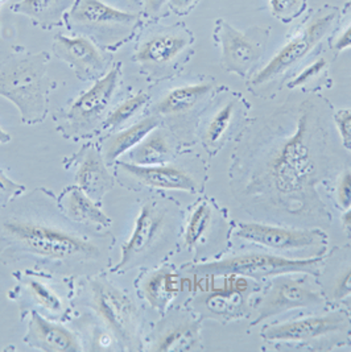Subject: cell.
Listing matches in <instances>:
<instances>
[{
  "label": "cell",
  "instance_id": "cell-4",
  "mask_svg": "<svg viewBox=\"0 0 351 352\" xmlns=\"http://www.w3.org/2000/svg\"><path fill=\"white\" fill-rule=\"evenodd\" d=\"M322 257L287 258L264 254H243L220 261L198 264L189 268V272L204 276H243L250 278H266L289 273H309L319 276Z\"/></svg>",
  "mask_w": 351,
  "mask_h": 352
},
{
  "label": "cell",
  "instance_id": "cell-14",
  "mask_svg": "<svg viewBox=\"0 0 351 352\" xmlns=\"http://www.w3.org/2000/svg\"><path fill=\"white\" fill-rule=\"evenodd\" d=\"M53 52L80 80H94L105 73V57L86 37H66L58 34L53 43Z\"/></svg>",
  "mask_w": 351,
  "mask_h": 352
},
{
  "label": "cell",
  "instance_id": "cell-34",
  "mask_svg": "<svg viewBox=\"0 0 351 352\" xmlns=\"http://www.w3.org/2000/svg\"><path fill=\"white\" fill-rule=\"evenodd\" d=\"M335 124L343 145L351 151V109H342L334 115Z\"/></svg>",
  "mask_w": 351,
  "mask_h": 352
},
{
  "label": "cell",
  "instance_id": "cell-25",
  "mask_svg": "<svg viewBox=\"0 0 351 352\" xmlns=\"http://www.w3.org/2000/svg\"><path fill=\"white\" fill-rule=\"evenodd\" d=\"M198 340V324L178 322L164 329L152 346V351H189Z\"/></svg>",
  "mask_w": 351,
  "mask_h": 352
},
{
  "label": "cell",
  "instance_id": "cell-3",
  "mask_svg": "<svg viewBox=\"0 0 351 352\" xmlns=\"http://www.w3.org/2000/svg\"><path fill=\"white\" fill-rule=\"evenodd\" d=\"M90 305L105 327L128 351L139 347L140 314L132 297L103 277L89 283Z\"/></svg>",
  "mask_w": 351,
  "mask_h": 352
},
{
  "label": "cell",
  "instance_id": "cell-16",
  "mask_svg": "<svg viewBox=\"0 0 351 352\" xmlns=\"http://www.w3.org/2000/svg\"><path fill=\"white\" fill-rule=\"evenodd\" d=\"M76 157V185L96 204L100 202L115 185V177L107 170L103 155H100L96 146L86 145Z\"/></svg>",
  "mask_w": 351,
  "mask_h": 352
},
{
  "label": "cell",
  "instance_id": "cell-12",
  "mask_svg": "<svg viewBox=\"0 0 351 352\" xmlns=\"http://www.w3.org/2000/svg\"><path fill=\"white\" fill-rule=\"evenodd\" d=\"M189 31L175 27L148 36L136 49L134 61L148 70H156L173 64L192 44Z\"/></svg>",
  "mask_w": 351,
  "mask_h": 352
},
{
  "label": "cell",
  "instance_id": "cell-31",
  "mask_svg": "<svg viewBox=\"0 0 351 352\" xmlns=\"http://www.w3.org/2000/svg\"><path fill=\"white\" fill-rule=\"evenodd\" d=\"M332 38V47L337 52H342L351 48V0L346 3L339 17L338 30H334Z\"/></svg>",
  "mask_w": 351,
  "mask_h": 352
},
{
  "label": "cell",
  "instance_id": "cell-37",
  "mask_svg": "<svg viewBox=\"0 0 351 352\" xmlns=\"http://www.w3.org/2000/svg\"><path fill=\"white\" fill-rule=\"evenodd\" d=\"M145 12L149 16H158L169 0H143Z\"/></svg>",
  "mask_w": 351,
  "mask_h": 352
},
{
  "label": "cell",
  "instance_id": "cell-6",
  "mask_svg": "<svg viewBox=\"0 0 351 352\" xmlns=\"http://www.w3.org/2000/svg\"><path fill=\"white\" fill-rule=\"evenodd\" d=\"M168 227V210L159 201H145L136 218L134 231L120 252L112 272H127L140 265L164 236Z\"/></svg>",
  "mask_w": 351,
  "mask_h": 352
},
{
  "label": "cell",
  "instance_id": "cell-5",
  "mask_svg": "<svg viewBox=\"0 0 351 352\" xmlns=\"http://www.w3.org/2000/svg\"><path fill=\"white\" fill-rule=\"evenodd\" d=\"M338 10L334 7H325L306 23L300 32L292 37L287 44L277 52V54L266 65L255 77L254 85H263L281 76L288 69L300 63L304 57L315 48L325 37L337 21Z\"/></svg>",
  "mask_w": 351,
  "mask_h": 352
},
{
  "label": "cell",
  "instance_id": "cell-40",
  "mask_svg": "<svg viewBox=\"0 0 351 352\" xmlns=\"http://www.w3.org/2000/svg\"><path fill=\"white\" fill-rule=\"evenodd\" d=\"M142 1H143V0H127V3L129 4V6H132V7H136V8H138V7L142 4Z\"/></svg>",
  "mask_w": 351,
  "mask_h": 352
},
{
  "label": "cell",
  "instance_id": "cell-21",
  "mask_svg": "<svg viewBox=\"0 0 351 352\" xmlns=\"http://www.w3.org/2000/svg\"><path fill=\"white\" fill-rule=\"evenodd\" d=\"M158 126L159 119L156 116H148L132 124L129 129L112 135L103 145V159L106 164L112 165L120 156L139 144L149 132L158 129Z\"/></svg>",
  "mask_w": 351,
  "mask_h": 352
},
{
  "label": "cell",
  "instance_id": "cell-10",
  "mask_svg": "<svg viewBox=\"0 0 351 352\" xmlns=\"http://www.w3.org/2000/svg\"><path fill=\"white\" fill-rule=\"evenodd\" d=\"M350 330V317L343 311H334L325 316L272 324L262 331V336L268 342L309 343L334 334H348Z\"/></svg>",
  "mask_w": 351,
  "mask_h": 352
},
{
  "label": "cell",
  "instance_id": "cell-15",
  "mask_svg": "<svg viewBox=\"0 0 351 352\" xmlns=\"http://www.w3.org/2000/svg\"><path fill=\"white\" fill-rule=\"evenodd\" d=\"M69 20L74 25L105 32L131 30L138 21V16L116 10L100 0H76L69 12Z\"/></svg>",
  "mask_w": 351,
  "mask_h": 352
},
{
  "label": "cell",
  "instance_id": "cell-19",
  "mask_svg": "<svg viewBox=\"0 0 351 352\" xmlns=\"http://www.w3.org/2000/svg\"><path fill=\"white\" fill-rule=\"evenodd\" d=\"M140 289L145 301L152 309L164 311L180 293L181 278L172 268L164 267L145 276Z\"/></svg>",
  "mask_w": 351,
  "mask_h": 352
},
{
  "label": "cell",
  "instance_id": "cell-33",
  "mask_svg": "<svg viewBox=\"0 0 351 352\" xmlns=\"http://www.w3.org/2000/svg\"><path fill=\"white\" fill-rule=\"evenodd\" d=\"M24 192V186L12 181L3 170H0V208L10 204L17 195Z\"/></svg>",
  "mask_w": 351,
  "mask_h": 352
},
{
  "label": "cell",
  "instance_id": "cell-30",
  "mask_svg": "<svg viewBox=\"0 0 351 352\" xmlns=\"http://www.w3.org/2000/svg\"><path fill=\"white\" fill-rule=\"evenodd\" d=\"M308 0H270L272 16L289 24L296 20L305 11Z\"/></svg>",
  "mask_w": 351,
  "mask_h": 352
},
{
  "label": "cell",
  "instance_id": "cell-1",
  "mask_svg": "<svg viewBox=\"0 0 351 352\" xmlns=\"http://www.w3.org/2000/svg\"><path fill=\"white\" fill-rule=\"evenodd\" d=\"M111 241L69 219L45 190L0 208V263L6 265L28 261L60 276L94 274L107 264Z\"/></svg>",
  "mask_w": 351,
  "mask_h": 352
},
{
  "label": "cell",
  "instance_id": "cell-39",
  "mask_svg": "<svg viewBox=\"0 0 351 352\" xmlns=\"http://www.w3.org/2000/svg\"><path fill=\"white\" fill-rule=\"evenodd\" d=\"M10 142H11V135L7 133L6 131H3V129L0 127V144H6Z\"/></svg>",
  "mask_w": 351,
  "mask_h": 352
},
{
  "label": "cell",
  "instance_id": "cell-42",
  "mask_svg": "<svg viewBox=\"0 0 351 352\" xmlns=\"http://www.w3.org/2000/svg\"><path fill=\"white\" fill-rule=\"evenodd\" d=\"M0 1H3V0H0Z\"/></svg>",
  "mask_w": 351,
  "mask_h": 352
},
{
  "label": "cell",
  "instance_id": "cell-28",
  "mask_svg": "<svg viewBox=\"0 0 351 352\" xmlns=\"http://www.w3.org/2000/svg\"><path fill=\"white\" fill-rule=\"evenodd\" d=\"M211 222V208L206 202L200 204L193 210L192 215L185 230L184 241L188 247H194L204 238Z\"/></svg>",
  "mask_w": 351,
  "mask_h": 352
},
{
  "label": "cell",
  "instance_id": "cell-22",
  "mask_svg": "<svg viewBox=\"0 0 351 352\" xmlns=\"http://www.w3.org/2000/svg\"><path fill=\"white\" fill-rule=\"evenodd\" d=\"M128 153L131 164L142 166L162 165L172 156V145L162 129H155Z\"/></svg>",
  "mask_w": 351,
  "mask_h": 352
},
{
  "label": "cell",
  "instance_id": "cell-20",
  "mask_svg": "<svg viewBox=\"0 0 351 352\" xmlns=\"http://www.w3.org/2000/svg\"><path fill=\"white\" fill-rule=\"evenodd\" d=\"M323 293L330 301H342L351 296V247H345L322 274Z\"/></svg>",
  "mask_w": 351,
  "mask_h": 352
},
{
  "label": "cell",
  "instance_id": "cell-11",
  "mask_svg": "<svg viewBox=\"0 0 351 352\" xmlns=\"http://www.w3.org/2000/svg\"><path fill=\"white\" fill-rule=\"evenodd\" d=\"M119 179L158 190L195 192L197 184L194 177L185 169L176 165H152L142 166L131 162H119L116 165Z\"/></svg>",
  "mask_w": 351,
  "mask_h": 352
},
{
  "label": "cell",
  "instance_id": "cell-2",
  "mask_svg": "<svg viewBox=\"0 0 351 352\" xmlns=\"http://www.w3.org/2000/svg\"><path fill=\"white\" fill-rule=\"evenodd\" d=\"M48 63L43 52L14 58L0 69V96L17 106L24 123H40L47 115Z\"/></svg>",
  "mask_w": 351,
  "mask_h": 352
},
{
  "label": "cell",
  "instance_id": "cell-29",
  "mask_svg": "<svg viewBox=\"0 0 351 352\" xmlns=\"http://www.w3.org/2000/svg\"><path fill=\"white\" fill-rule=\"evenodd\" d=\"M233 116H234V103H227L213 116L204 135L206 144L214 146L222 139V136L231 124Z\"/></svg>",
  "mask_w": 351,
  "mask_h": 352
},
{
  "label": "cell",
  "instance_id": "cell-18",
  "mask_svg": "<svg viewBox=\"0 0 351 352\" xmlns=\"http://www.w3.org/2000/svg\"><path fill=\"white\" fill-rule=\"evenodd\" d=\"M57 201L65 215L76 223L87 227L111 226V219L98 208L96 201L77 185L65 189Z\"/></svg>",
  "mask_w": 351,
  "mask_h": 352
},
{
  "label": "cell",
  "instance_id": "cell-7",
  "mask_svg": "<svg viewBox=\"0 0 351 352\" xmlns=\"http://www.w3.org/2000/svg\"><path fill=\"white\" fill-rule=\"evenodd\" d=\"M270 30L260 27L250 28L247 32L234 28L226 20H218L214 34L222 49L224 67L240 77H246L263 56Z\"/></svg>",
  "mask_w": 351,
  "mask_h": 352
},
{
  "label": "cell",
  "instance_id": "cell-9",
  "mask_svg": "<svg viewBox=\"0 0 351 352\" xmlns=\"http://www.w3.org/2000/svg\"><path fill=\"white\" fill-rule=\"evenodd\" d=\"M119 80L120 66L116 65L70 104L64 118L70 133H86L96 129L111 102Z\"/></svg>",
  "mask_w": 351,
  "mask_h": 352
},
{
  "label": "cell",
  "instance_id": "cell-27",
  "mask_svg": "<svg viewBox=\"0 0 351 352\" xmlns=\"http://www.w3.org/2000/svg\"><path fill=\"white\" fill-rule=\"evenodd\" d=\"M149 96L145 93H139L136 96L128 98L127 100L122 102L114 111L107 116L103 122V129H116L122 127L128 120H131L138 112L143 109L148 103Z\"/></svg>",
  "mask_w": 351,
  "mask_h": 352
},
{
  "label": "cell",
  "instance_id": "cell-23",
  "mask_svg": "<svg viewBox=\"0 0 351 352\" xmlns=\"http://www.w3.org/2000/svg\"><path fill=\"white\" fill-rule=\"evenodd\" d=\"M211 85L200 83V85H187L176 87L164 96L155 106V112L158 115L172 116L180 115L192 110L193 107L209 94Z\"/></svg>",
  "mask_w": 351,
  "mask_h": 352
},
{
  "label": "cell",
  "instance_id": "cell-8",
  "mask_svg": "<svg viewBox=\"0 0 351 352\" xmlns=\"http://www.w3.org/2000/svg\"><path fill=\"white\" fill-rule=\"evenodd\" d=\"M323 305V296L309 280L280 274L271 288L256 306L257 317L253 324H259L273 316L295 309H316Z\"/></svg>",
  "mask_w": 351,
  "mask_h": 352
},
{
  "label": "cell",
  "instance_id": "cell-17",
  "mask_svg": "<svg viewBox=\"0 0 351 352\" xmlns=\"http://www.w3.org/2000/svg\"><path fill=\"white\" fill-rule=\"evenodd\" d=\"M24 342L33 349L43 351H82L78 338L63 324L45 320L40 313L32 310Z\"/></svg>",
  "mask_w": 351,
  "mask_h": 352
},
{
  "label": "cell",
  "instance_id": "cell-13",
  "mask_svg": "<svg viewBox=\"0 0 351 352\" xmlns=\"http://www.w3.org/2000/svg\"><path fill=\"white\" fill-rule=\"evenodd\" d=\"M321 234L319 231L284 228L270 224L240 223L235 235L272 250L293 251L316 245Z\"/></svg>",
  "mask_w": 351,
  "mask_h": 352
},
{
  "label": "cell",
  "instance_id": "cell-41",
  "mask_svg": "<svg viewBox=\"0 0 351 352\" xmlns=\"http://www.w3.org/2000/svg\"><path fill=\"white\" fill-rule=\"evenodd\" d=\"M345 304H346V306H348V307H349V309H350V311H351V296H350V297H348V298H346V300H345Z\"/></svg>",
  "mask_w": 351,
  "mask_h": 352
},
{
  "label": "cell",
  "instance_id": "cell-36",
  "mask_svg": "<svg viewBox=\"0 0 351 352\" xmlns=\"http://www.w3.org/2000/svg\"><path fill=\"white\" fill-rule=\"evenodd\" d=\"M198 0H169L171 8L178 15H185L192 11Z\"/></svg>",
  "mask_w": 351,
  "mask_h": 352
},
{
  "label": "cell",
  "instance_id": "cell-38",
  "mask_svg": "<svg viewBox=\"0 0 351 352\" xmlns=\"http://www.w3.org/2000/svg\"><path fill=\"white\" fill-rule=\"evenodd\" d=\"M342 222H343L345 228L348 230V232L351 235V208H348V211L343 214V217H342Z\"/></svg>",
  "mask_w": 351,
  "mask_h": 352
},
{
  "label": "cell",
  "instance_id": "cell-26",
  "mask_svg": "<svg viewBox=\"0 0 351 352\" xmlns=\"http://www.w3.org/2000/svg\"><path fill=\"white\" fill-rule=\"evenodd\" d=\"M73 0H23L15 4L12 10L32 19L33 21L56 25L63 20V14L69 8Z\"/></svg>",
  "mask_w": 351,
  "mask_h": 352
},
{
  "label": "cell",
  "instance_id": "cell-24",
  "mask_svg": "<svg viewBox=\"0 0 351 352\" xmlns=\"http://www.w3.org/2000/svg\"><path fill=\"white\" fill-rule=\"evenodd\" d=\"M20 285L24 288L25 296L50 317L58 318L64 316L65 304L61 296L43 278L27 274L21 278Z\"/></svg>",
  "mask_w": 351,
  "mask_h": 352
},
{
  "label": "cell",
  "instance_id": "cell-35",
  "mask_svg": "<svg viewBox=\"0 0 351 352\" xmlns=\"http://www.w3.org/2000/svg\"><path fill=\"white\" fill-rule=\"evenodd\" d=\"M338 202L341 208L348 210L351 208V172H345L337 189Z\"/></svg>",
  "mask_w": 351,
  "mask_h": 352
},
{
  "label": "cell",
  "instance_id": "cell-32",
  "mask_svg": "<svg viewBox=\"0 0 351 352\" xmlns=\"http://www.w3.org/2000/svg\"><path fill=\"white\" fill-rule=\"evenodd\" d=\"M326 66H328V61L323 57H321L319 60H316L315 63L309 65L308 67H305L297 77H295L293 80L289 82L288 86L290 89H295V87H301V86L308 85L309 82H312L315 78L319 77L323 73V70L326 69Z\"/></svg>",
  "mask_w": 351,
  "mask_h": 352
}]
</instances>
